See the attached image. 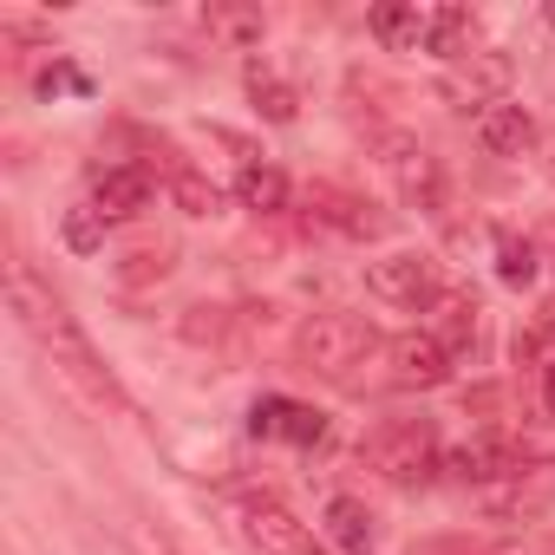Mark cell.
<instances>
[{"label":"cell","instance_id":"ac0fdd59","mask_svg":"<svg viewBox=\"0 0 555 555\" xmlns=\"http://www.w3.org/2000/svg\"><path fill=\"white\" fill-rule=\"evenodd\" d=\"M242 79H248V99H255V112H261L268 125H295V118H301V99H295V86H288L282 73H268L261 60H248Z\"/></svg>","mask_w":555,"mask_h":555},{"label":"cell","instance_id":"4fadbf2b","mask_svg":"<svg viewBox=\"0 0 555 555\" xmlns=\"http://www.w3.org/2000/svg\"><path fill=\"white\" fill-rule=\"evenodd\" d=\"M522 464V444L516 438H503V431H490V438H470V444H457V451H444V470L457 477V483H477V490H490L496 477H509Z\"/></svg>","mask_w":555,"mask_h":555},{"label":"cell","instance_id":"4dcf8cb0","mask_svg":"<svg viewBox=\"0 0 555 555\" xmlns=\"http://www.w3.org/2000/svg\"><path fill=\"white\" fill-rule=\"evenodd\" d=\"M542 170H548V183H555V144H548V151H542Z\"/></svg>","mask_w":555,"mask_h":555},{"label":"cell","instance_id":"7402d4cb","mask_svg":"<svg viewBox=\"0 0 555 555\" xmlns=\"http://www.w3.org/2000/svg\"><path fill=\"white\" fill-rule=\"evenodd\" d=\"M535 268H542V255H535V235H516V229H496V274L509 288H529L535 282Z\"/></svg>","mask_w":555,"mask_h":555},{"label":"cell","instance_id":"d6986e66","mask_svg":"<svg viewBox=\"0 0 555 555\" xmlns=\"http://www.w3.org/2000/svg\"><path fill=\"white\" fill-rule=\"evenodd\" d=\"M170 268H177V242H138V248L118 261V288L144 295V288L170 282Z\"/></svg>","mask_w":555,"mask_h":555},{"label":"cell","instance_id":"7a4b0ae2","mask_svg":"<svg viewBox=\"0 0 555 555\" xmlns=\"http://www.w3.org/2000/svg\"><path fill=\"white\" fill-rule=\"evenodd\" d=\"M373 347H379V327H373L366 314H353V308H321V314H308L301 334H295L301 366L321 373V379H353V366H366Z\"/></svg>","mask_w":555,"mask_h":555},{"label":"cell","instance_id":"44dd1931","mask_svg":"<svg viewBox=\"0 0 555 555\" xmlns=\"http://www.w3.org/2000/svg\"><path fill=\"white\" fill-rule=\"evenodd\" d=\"M431 314H438V321H431V334L451 347V360H457V353H470V340H477V301H470V295H457V288H444V301H438Z\"/></svg>","mask_w":555,"mask_h":555},{"label":"cell","instance_id":"5bb4252c","mask_svg":"<svg viewBox=\"0 0 555 555\" xmlns=\"http://www.w3.org/2000/svg\"><path fill=\"white\" fill-rule=\"evenodd\" d=\"M308 203H314V216H321L327 229H340V235H353V242H373V235H386V229H392V216H379L366 196L334 190V183H314V190H308Z\"/></svg>","mask_w":555,"mask_h":555},{"label":"cell","instance_id":"603a6c76","mask_svg":"<svg viewBox=\"0 0 555 555\" xmlns=\"http://www.w3.org/2000/svg\"><path fill=\"white\" fill-rule=\"evenodd\" d=\"M203 27H209V40H222V47H261V34H268V21H261L255 8H209Z\"/></svg>","mask_w":555,"mask_h":555},{"label":"cell","instance_id":"3957f363","mask_svg":"<svg viewBox=\"0 0 555 555\" xmlns=\"http://www.w3.org/2000/svg\"><path fill=\"white\" fill-rule=\"evenodd\" d=\"M360 464L379 470L386 483H425L444 464V444L431 418H379L373 431H360Z\"/></svg>","mask_w":555,"mask_h":555},{"label":"cell","instance_id":"8992f818","mask_svg":"<svg viewBox=\"0 0 555 555\" xmlns=\"http://www.w3.org/2000/svg\"><path fill=\"white\" fill-rule=\"evenodd\" d=\"M366 295L386 301V308H405V314H425L444 301V282H438V261L418 255V248H392L379 261H366Z\"/></svg>","mask_w":555,"mask_h":555},{"label":"cell","instance_id":"f1b7e54d","mask_svg":"<svg viewBox=\"0 0 555 555\" xmlns=\"http://www.w3.org/2000/svg\"><path fill=\"white\" fill-rule=\"evenodd\" d=\"M535 255H542V261H548V268H555V216H548V222H542V229H535Z\"/></svg>","mask_w":555,"mask_h":555},{"label":"cell","instance_id":"5b68a950","mask_svg":"<svg viewBox=\"0 0 555 555\" xmlns=\"http://www.w3.org/2000/svg\"><path fill=\"white\" fill-rule=\"evenodd\" d=\"M477 509H483L490 522L529 529L535 516L555 509V457H522L509 477H496L490 490H477Z\"/></svg>","mask_w":555,"mask_h":555},{"label":"cell","instance_id":"4316f807","mask_svg":"<svg viewBox=\"0 0 555 555\" xmlns=\"http://www.w3.org/2000/svg\"><path fill=\"white\" fill-rule=\"evenodd\" d=\"M177 334H183L190 347H229V334H235V314H229V308H183Z\"/></svg>","mask_w":555,"mask_h":555},{"label":"cell","instance_id":"9a60e30c","mask_svg":"<svg viewBox=\"0 0 555 555\" xmlns=\"http://www.w3.org/2000/svg\"><path fill=\"white\" fill-rule=\"evenodd\" d=\"M477 40H483V27H477V14L470 8H431L425 14V53H438V60H470L477 53Z\"/></svg>","mask_w":555,"mask_h":555},{"label":"cell","instance_id":"83f0119b","mask_svg":"<svg viewBox=\"0 0 555 555\" xmlns=\"http://www.w3.org/2000/svg\"><path fill=\"white\" fill-rule=\"evenodd\" d=\"M40 92H86V79L73 66H53V73H40Z\"/></svg>","mask_w":555,"mask_h":555},{"label":"cell","instance_id":"cb8c5ba5","mask_svg":"<svg viewBox=\"0 0 555 555\" xmlns=\"http://www.w3.org/2000/svg\"><path fill=\"white\" fill-rule=\"evenodd\" d=\"M170 203H177L183 216H216V209H222V190H216L203 170L177 164V170H170Z\"/></svg>","mask_w":555,"mask_h":555},{"label":"cell","instance_id":"484cf974","mask_svg":"<svg viewBox=\"0 0 555 555\" xmlns=\"http://www.w3.org/2000/svg\"><path fill=\"white\" fill-rule=\"evenodd\" d=\"M105 229H112V222H105L92 203H73V209L60 216V235H66L73 255H99V248H105Z\"/></svg>","mask_w":555,"mask_h":555},{"label":"cell","instance_id":"7c38bea8","mask_svg":"<svg viewBox=\"0 0 555 555\" xmlns=\"http://www.w3.org/2000/svg\"><path fill=\"white\" fill-rule=\"evenodd\" d=\"M470 138H477V151H483V157H529V151L542 144L535 112H529V105H516V99H503V105L477 112V118H470Z\"/></svg>","mask_w":555,"mask_h":555},{"label":"cell","instance_id":"8fae6325","mask_svg":"<svg viewBox=\"0 0 555 555\" xmlns=\"http://www.w3.org/2000/svg\"><path fill=\"white\" fill-rule=\"evenodd\" d=\"M151 170L144 164H92V209L105 216V222H131V216H144L151 209Z\"/></svg>","mask_w":555,"mask_h":555},{"label":"cell","instance_id":"277c9868","mask_svg":"<svg viewBox=\"0 0 555 555\" xmlns=\"http://www.w3.org/2000/svg\"><path fill=\"white\" fill-rule=\"evenodd\" d=\"M373 151H379V170L392 177V190H399L418 216H438V209H444V164H438L412 131H379Z\"/></svg>","mask_w":555,"mask_h":555},{"label":"cell","instance_id":"f546056e","mask_svg":"<svg viewBox=\"0 0 555 555\" xmlns=\"http://www.w3.org/2000/svg\"><path fill=\"white\" fill-rule=\"evenodd\" d=\"M535 379H542V405H548V412H555V360H548V366H542V373H535Z\"/></svg>","mask_w":555,"mask_h":555},{"label":"cell","instance_id":"9c48e42d","mask_svg":"<svg viewBox=\"0 0 555 555\" xmlns=\"http://www.w3.org/2000/svg\"><path fill=\"white\" fill-rule=\"evenodd\" d=\"M386 366H392V386H405V392H438L457 360H451V347H444L431 327H418V334L386 340Z\"/></svg>","mask_w":555,"mask_h":555},{"label":"cell","instance_id":"52a82bcc","mask_svg":"<svg viewBox=\"0 0 555 555\" xmlns=\"http://www.w3.org/2000/svg\"><path fill=\"white\" fill-rule=\"evenodd\" d=\"M235 529H242V542H248L255 555H321L314 529H308L282 496H242Z\"/></svg>","mask_w":555,"mask_h":555},{"label":"cell","instance_id":"2e32d148","mask_svg":"<svg viewBox=\"0 0 555 555\" xmlns=\"http://www.w3.org/2000/svg\"><path fill=\"white\" fill-rule=\"evenodd\" d=\"M321 529H327V542H334L340 555H373V542H379V529H373V509H366L360 496H327V516H321Z\"/></svg>","mask_w":555,"mask_h":555},{"label":"cell","instance_id":"6da1fadb","mask_svg":"<svg viewBox=\"0 0 555 555\" xmlns=\"http://www.w3.org/2000/svg\"><path fill=\"white\" fill-rule=\"evenodd\" d=\"M8 308H14V314H21V327H27V334H34V340L47 347V360L60 366V379H66V386H79V392H86L92 405L118 399L112 373L99 366V353H92V340L79 334V321L66 314V301H60V295H53V288L40 282V274H34V268H27L21 255L8 261Z\"/></svg>","mask_w":555,"mask_h":555},{"label":"cell","instance_id":"d4e9b609","mask_svg":"<svg viewBox=\"0 0 555 555\" xmlns=\"http://www.w3.org/2000/svg\"><path fill=\"white\" fill-rule=\"evenodd\" d=\"M555 360V301H542L535 314H529V327L516 334V366H548Z\"/></svg>","mask_w":555,"mask_h":555},{"label":"cell","instance_id":"ffe728a7","mask_svg":"<svg viewBox=\"0 0 555 555\" xmlns=\"http://www.w3.org/2000/svg\"><path fill=\"white\" fill-rule=\"evenodd\" d=\"M366 34L379 47H392V53H418L425 47V14L418 8H373L366 14Z\"/></svg>","mask_w":555,"mask_h":555},{"label":"cell","instance_id":"e0dca14e","mask_svg":"<svg viewBox=\"0 0 555 555\" xmlns=\"http://www.w3.org/2000/svg\"><path fill=\"white\" fill-rule=\"evenodd\" d=\"M235 196H242V209H255V216H282V209L295 203V183L274 170V164H242Z\"/></svg>","mask_w":555,"mask_h":555},{"label":"cell","instance_id":"ba28073f","mask_svg":"<svg viewBox=\"0 0 555 555\" xmlns=\"http://www.w3.org/2000/svg\"><path fill=\"white\" fill-rule=\"evenodd\" d=\"M509 79H516V60L503 53V47H477L470 60H457L451 73H444V105H457V112H490V105H503L509 99Z\"/></svg>","mask_w":555,"mask_h":555},{"label":"cell","instance_id":"30bf717a","mask_svg":"<svg viewBox=\"0 0 555 555\" xmlns=\"http://www.w3.org/2000/svg\"><path fill=\"white\" fill-rule=\"evenodd\" d=\"M248 431L268 438V444H301V451H308V444H327V418H321L314 405H301V399H282V392L255 399Z\"/></svg>","mask_w":555,"mask_h":555}]
</instances>
